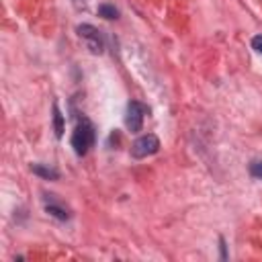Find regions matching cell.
<instances>
[{
    "label": "cell",
    "mask_w": 262,
    "mask_h": 262,
    "mask_svg": "<svg viewBox=\"0 0 262 262\" xmlns=\"http://www.w3.org/2000/svg\"><path fill=\"white\" fill-rule=\"evenodd\" d=\"M31 170L35 174H39V176L43 178H50V180H58V170L56 168H50V166H43V164H31Z\"/></svg>",
    "instance_id": "5"
},
{
    "label": "cell",
    "mask_w": 262,
    "mask_h": 262,
    "mask_svg": "<svg viewBox=\"0 0 262 262\" xmlns=\"http://www.w3.org/2000/svg\"><path fill=\"white\" fill-rule=\"evenodd\" d=\"M252 48H254L258 54H262V35H256V37L252 39Z\"/></svg>",
    "instance_id": "10"
},
{
    "label": "cell",
    "mask_w": 262,
    "mask_h": 262,
    "mask_svg": "<svg viewBox=\"0 0 262 262\" xmlns=\"http://www.w3.org/2000/svg\"><path fill=\"white\" fill-rule=\"evenodd\" d=\"M92 146H94V127L90 121L82 119V123L76 125L72 134V148L78 156H86Z\"/></svg>",
    "instance_id": "1"
},
{
    "label": "cell",
    "mask_w": 262,
    "mask_h": 262,
    "mask_svg": "<svg viewBox=\"0 0 262 262\" xmlns=\"http://www.w3.org/2000/svg\"><path fill=\"white\" fill-rule=\"evenodd\" d=\"M98 16L113 20V18H119V10H117L113 4H100V6H98Z\"/></svg>",
    "instance_id": "6"
},
{
    "label": "cell",
    "mask_w": 262,
    "mask_h": 262,
    "mask_svg": "<svg viewBox=\"0 0 262 262\" xmlns=\"http://www.w3.org/2000/svg\"><path fill=\"white\" fill-rule=\"evenodd\" d=\"M78 35L86 41V46H88V50L92 54H102L104 50V39L100 35V31L92 25H80L78 27Z\"/></svg>",
    "instance_id": "4"
},
{
    "label": "cell",
    "mask_w": 262,
    "mask_h": 262,
    "mask_svg": "<svg viewBox=\"0 0 262 262\" xmlns=\"http://www.w3.org/2000/svg\"><path fill=\"white\" fill-rule=\"evenodd\" d=\"M160 150V140L154 134L142 136L140 140H136V144L131 146V156L134 158H148L152 154H156Z\"/></svg>",
    "instance_id": "2"
},
{
    "label": "cell",
    "mask_w": 262,
    "mask_h": 262,
    "mask_svg": "<svg viewBox=\"0 0 262 262\" xmlns=\"http://www.w3.org/2000/svg\"><path fill=\"white\" fill-rule=\"evenodd\" d=\"M250 174H252L254 178L262 180V160H254V162L250 164Z\"/></svg>",
    "instance_id": "9"
},
{
    "label": "cell",
    "mask_w": 262,
    "mask_h": 262,
    "mask_svg": "<svg viewBox=\"0 0 262 262\" xmlns=\"http://www.w3.org/2000/svg\"><path fill=\"white\" fill-rule=\"evenodd\" d=\"M48 213L54 215V217H58V220H62V222L70 220V213L66 211V209H62V207H58V205H48Z\"/></svg>",
    "instance_id": "8"
},
{
    "label": "cell",
    "mask_w": 262,
    "mask_h": 262,
    "mask_svg": "<svg viewBox=\"0 0 262 262\" xmlns=\"http://www.w3.org/2000/svg\"><path fill=\"white\" fill-rule=\"evenodd\" d=\"M54 127H56V136L62 138V136H64V115L60 113L58 104L54 106Z\"/></svg>",
    "instance_id": "7"
},
{
    "label": "cell",
    "mask_w": 262,
    "mask_h": 262,
    "mask_svg": "<svg viewBox=\"0 0 262 262\" xmlns=\"http://www.w3.org/2000/svg\"><path fill=\"white\" fill-rule=\"evenodd\" d=\"M148 115V106L138 102V100H131L127 104V115H125V125L129 131H140L142 125H144V117Z\"/></svg>",
    "instance_id": "3"
}]
</instances>
